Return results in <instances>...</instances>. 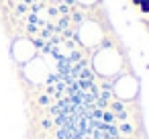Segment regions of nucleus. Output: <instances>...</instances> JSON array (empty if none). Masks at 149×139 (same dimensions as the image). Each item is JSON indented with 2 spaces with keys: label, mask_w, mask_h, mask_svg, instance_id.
Instances as JSON below:
<instances>
[{
  "label": "nucleus",
  "mask_w": 149,
  "mask_h": 139,
  "mask_svg": "<svg viewBox=\"0 0 149 139\" xmlns=\"http://www.w3.org/2000/svg\"><path fill=\"white\" fill-rule=\"evenodd\" d=\"M94 64H96L98 72H102L104 76H110V74H114V72L118 70V66H120V55H118L114 49H102V51L96 55Z\"/></svg>",
  "instance_id": "nucleus-1"
},
{
  "label": "nucleus",
  "mask_w": 149,
  "mask_h": 139,
  "mask_svg": "<svg viewBox=\"0 0 149 139\" xmlns=\"http://www.w3.org/2000/svg\"><path fill=\"white\" fill-rule=\"evenodd\" d=\"M13 53H15V59H19V61H27L29 57L35 55V47H33L31 41H27V39H19V41H15Z\"/></svg>",
  "instance_id": "nucleus-3"
},
{
  "label": "nucleus",
  "mask_w": 149,
  "mask_h": 139,
  "mask_svg": "<svg viewBox=\"0 0 149 139\" xmlns=\"http://www.w3.org/2000/svg\"><path fill=\"white\" fill-rule=\"evenodd\" d=\"M78 2H80V4H86V6H90V4H96L98 0H78Z\"/></svg>",
  "instance_id": "nucleus-5"
},
{
  "label": "nucleus",
  "mask_w": 149,
  "mask_h": 139,
  "mask_svg": "<svg viewBox=\"0 0 149 139\" xmlns=\"http://www.w3.org/2000/svg\"><path fill=\"white\" fill-rule=\"evenodd\" d=\"M135 4H137V6H141L145 13H149V0H135Z\"/></svg>",
  "instance_id": "nucleus-4"
},
{
  "label": "nucleus",
  "mask_w": 149,
  "mask_h": 139,
  "mask_svg": "<svg viewBox=\"0 0 149 139\" xmlns=\"http://www.w3.org/2000/svg\"><path fill=\"white\" fill-rule=\"evenodd\" d=\"M80 39H82L86 45H94V43H98V41L102 39V31H100V27H98L96 23L86 21V23L82 25V29H80Z\"/></svg>",
  "instance_id": "nucleus-2"
}]
</instances>
